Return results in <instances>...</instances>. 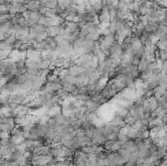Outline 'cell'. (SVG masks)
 <instances>
[{
	"instance_id": "cell-12",
	"label": "cell",
	"mask_w": 167,
	"mask_h": 166,
	"mask_svg": "<svg viewBox=\"0 0 167 166\" xmlns=\"http://www.w3.org/2000/svg\"><path fill=\"white\" fill-rule=\"evenodd\" d=\"M150 42H152L153 44H154V45L158 44V42L160 40V39H159V37H158V36L156 35L155 33L150 34Z\"/></svg>"
},
{
	"instance_id": "cell-6",
	"label": "cell",
	"mask_w": 167,
	"mask_h": 166,
	"mask_svg": "<svg viewBox=\"0 0 167 166\" xmlns=\"http://www.w3.org/2000/svg\"><path fill=\"white\" fill-rule=\"evenodd\" d=\"M100 104H99L98 102H95V101H93V100H90V101H88L87 102V105H86V108H87V110L89 112H96L98 110H99V108H100Z\"/></svg>"
},
{
	"instance_id": "cell-5",
	"label": "cell",
	"mask_w": 167,
	"mask_h": 166,
	"mask_svg": "<svg viewBox=\"0 0 167 166\" xmlns=\"http://www.w3.org/2000/svg\"><path fill=\"white\" fill-rule=\"evenodd\" d=\"M67 69H69V71H70V75H74V76L79 75L81 72L84 71V69H83L82 66H77L75 64L70 66V67H67Z\"/></svg>"
},
{
	"instance_id": "cell-8",
	"label": "cell",
	"mask_w": 167,
	"mask_h": 166,
	"mask_svg": "<svg viewBox=\"0 0 167 166\" xmlns=\"http://www.w3.org/2000/svg\"><path fill=\"white\" fill-rule=\"evenodd\" d=\"M28 6V10H30V11H39V9L41 7V3L38 1V0H32L27 4Z\"/></svg>"
},
{
	"instance_id": "cell-9",
	"label": "cell",
	"mask_w": 167,
	"mask_h": 166,
	"mask_svg": "<svg viewBox=\"0 0 167 166\" xmlns=\"http://www.w3.org/2000/svg\"><path fill=\"white\" fill-rule=\"evenodd\" d=\"M150 62L148 59H146V58L141 59L140 63H139V65H138V67H139L140 71L142 72V71H144V70H147V69H148V66H149V65H150Z\"/></svg>"
},
{
	"instance_id": "cell-14",
	"label": "cell",
	"mask_w": 167,
	"mask_h": 166,
	"mask_svg": "<svg viewBox=\"0 0 167 166\" xmlns=\"http://www.w3.org/2000/svg\"><path fill=\"white\" fill-rule=\"evenodd\" d=\"M38 1H39L40 3H43V2H45V1H46V0H38Z\"/></svg>"
},
{
	"instance_id": "cell-13",
	"label": "cell",
	"mask_w": 167,
	"mask_h": 166,
	"mask_svg": "<svg viewBox=\"0 0 167 166\" xmlns=\"http://www.w3.org/2000/svg\"><path fill=\"white\" fill-rule=\"evenodd\" d=\"M1 138H2V140L11 138V136H10V132H1Z\"/></svg>"
},
{
	"instance_id": "cell-1",
	"label": "cell",
	"mask_w": 167,
	"mask_h": 166,
	"mask_svg": "<svg viewBox=\"0 0 167 166\" xmlns=\"http://www.w3.org/2000/svg\"><path fill=\"white\" fill-rule=\"evenodd\" d=\"M101 72L99 71L97 69L94 70L92 74H90L89 76V78H88V81H87V85H89V86H92V85H95L97 84V83L99 82V80L101 79Z\"/></svg>"
},
{
	"instance_id": "cell-10",
	"label": "cell",
	"mask_w": 167,
	"mask_h": 166,
	"mask_svg": "<svg viewBox=\"0 0 167 166\" xmlns=\"http://www.w3.org/2000/svg\"><path fill=\"white\" fill-rule=\"evenodd\" d=\"M56 94H57V96L60 98V99H63V100H65V99H66V98H69V97H71V95L65 89V88H62V89H60L59 91H57Z\"/></svg>"
},
{
	"instance_id": "cell-7",
	"label": "cell",
	"mask_w": 167,
	"mask_h": 166,
	"mask_svg": "<svg viewBox=\"0 0 167 166\" xmlns=\"http://www.w3.org/2000/svg\"><path fill=\"white\" fill-rule=\"evenodd\" d=\"M166 92H167V87L162 86V85H158L154 89V97L158 100H159L161 97L164 96V94H165Z\"/></svg>"
},
{
	"instance_id": "cell-4",
	"label": "cell",
	"mask_w": 167,
	"mask_h": 166,
	"mask_svg": "<svg viewBox=\"0 0 167 166\" xmlns=\"http://www.w3.org/2000/svg\"><path fill=\"white\" fill-rule=\"evenodd\" d=\"M62 108L59 105H55L54 107H52L47 111V115L49 117H56L57 115H62Z\"/></svg>"
},
{
	"instance_id": "cell-11",
	"label": "cell",
	"mask_w": 167,
	"mask_h": 166,
	"mask_svg": "<svg viewBox=\"0 0 167 166\" xmlns=\"http://www.w3.org/2000/svg\"><path fill=\"white\" fill-rule=\"evenodd\" d=\"M156 47L158 50H167V39L159 40L156 44Z\"/></svg>"
},
{
	"instance_id": "cell-2",
	"label": "cell",
	"mask_w": 167,
	"mask_h": 166,
	"mask_svg": "<svg viewBox=\"0 0 167 166\" xmlns=\"http://www.w3.org/2000/svg\"><path fill=\"white\" fill-rule=\"evenodd\" d=\"M46 28H47V25H45L36 24L34 25H31L30 28H29V32L31 33L36 34V35L42 34V33H45L46 32Z\"/></svg>"
},
{
	"instance_id": "cell-3",
	"label": "cell",
	"mask_w": 167,
	"mask_h": 166,
	"mask_svg": "<svg viewBox=\"0 0 167 166\" xmlns=\"http://www.w3.org/2000/svg\"><path fill=\"white\" fill-rule=\"evenodd\" d=\"M154 33L158 36L160 40L167 39V27L166 25H160L158 24V28H156Z\"/></svg>"
}]
</instances>
